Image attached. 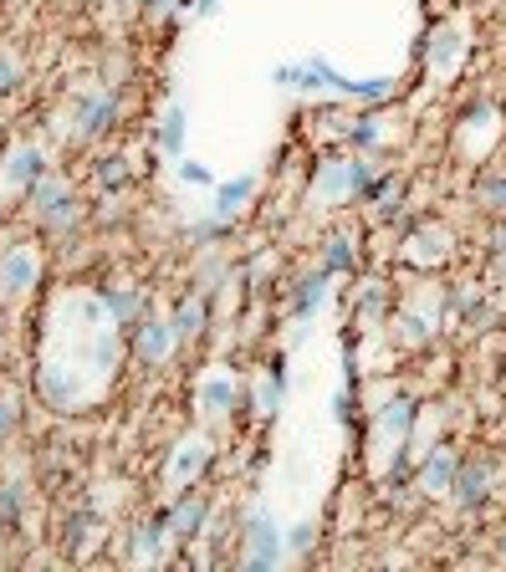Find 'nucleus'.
Wrapping results in <instances>:
<instances>
[{
  "label": "nucleus",
  "instance_id": "5701e85b",
  "mask_svg": "<svg viewBox=\"0 0 506 572\" xmlns=\"http://www.w3.org/2000/svg\"><path fill=\"white\" fill-rule=\"evenodd\" d=\"M492 322H496V306L476 297V302L466 306V327H471V333H481V327H492Z\"/></svg>",
  "mask_w": 506,
  "mask_h": 572
},
{
  "label": "nucleus",
  "instance_id": "20e7f679",
  "mask_svg": "<svg viewBox=\"0 0 506 572\" xmlns=\"http://www.w3.org/2000/svg\"><path fill=\"white\" fill-rule=\"evenodd\" d=\"M113 123H118V97L97 93V97H82L78 103V123H72V134L87 144V138H103Z\"/></svg>",
  "mask_w": 506,
  "mask_h": 572
},
{
  "label": "nucleus",
  "instance_id": "ddd939ff",
  "mask_svg": "<svg viewBox=\"0 0 506 572\" xmlns=\"http://www.w3.org/2000/svg\"><path fill=\"white\" fill-rule=\"evenodd\" d=\"M6 174H11L16 185H27V189H31V185L41 179V174H47V159H41V148L21 144V148L11 154V164H6Z\"/></svg>",
  "mask_w": 506,
  "mask_h": 572
},
{
  "label": "nucleus",
  "instance_id": "cd10ccee",
  "mask_svg": "<svg viewBox=\"0 0 506 572\" xmlns=\"http://www.w3.org/2000/svg\"><path fill=\"white\" fill-rule=\"evenodd\" d=\"M16 429V409H11V399H0V439L11 435Z\"/></svg>",
  "mask_w": 506,
  "mask_h": 572
},
{
  "label": "nucleus",
  "instance_id": "2f4dec72",
  "mask_svg": "<svg viewBox=\"0 0 506 572\" xmlns=\"http://www.w3.org/2000/svg\"><path fill=\"white\" fill-rule=\"evenodd\" d=\"M134 6H144V0H134Z\"/></svg>",
  "mask_w": 506,
  "mask_h": 572
},
{
  "label": "nucleus",
  "instance_id": "dca6fc26",
  "mask_svg": "<svg viewBox=\"0 0 506 572\" xmlns=\"http://www.w3.org/2000/svg\"><path fill=\"white\" fill-rule=\"evenodd\" d=\"M322 292H328V271H318V277H302L297 281V292H292V312L297 318H307L312 306L322 302Z\"/></svg>",
  "mask_w": 506,
  "mask_h": 572
},
{
  "label": "nucleus",
  "instance_id": "f03ea898",
  "mask_svg": "<svg viewBox=\"0 0 506 572\" xmlns=\"http://www.w3.org/2000/svg\"><path fill=\"white\" fill-rule=\"evenodd\" d=\"M492 486H496V466L486 455H471V460H461V476H455L451 496L461 511H481V506L492 501Z\"/></svg>",
  "mask_w": 506,
  "mask_h": 572
},
{
  "label": "nucleus",
  "instance_id": "1a4fd4ad",
  "mask_svg": "<svg viewBox=\"0 0 506 572\" xmlns=\"http://www.w3.org/2000/svg\"><path fill=\"white\" fill-rule=\"evenodd\" d=\"M31 281H37V256H31V251L0 256V292L16 297V292H27Z\"/></svg>",
  "mask_w": 506,
  "mask_h": 572
},
{
  "label": "nucleus",
  "instance_id": "f8f14e48",
  "mask_svg": "<svg viewBox=\"0 0 506 572\" xmlns=\"http://www.w3.org/2000/svg\"><path fill=\"white\" fill-rule=\"evenodd\" d=\"M251 195H256L251 174H246V179H226V185L215 189V215H220V220H236V215L251 205Z\"/></svg>",
  "mask_w": 506,
  "mask_h": 572
},
{
  "label": "nucleus",
  "instance_id": "bb28decb",
  "mask_svg": "<svg viewBox=\"0 0 506 572\" xmlns=\"http://www.w3.org/2000/svg\"><path fill=\"white\" fill-rule=\"evenodd\" d=\"M179 179H185V185H215L205 164H179Z\"/></svg>",
  "mask_w": 506,
  "mask_h": 572
},
{
  "label": "nucleus",
  "instance_id": "6ab92c4d",
  "mask_svg": "<svg viewBox=\"0 0 506 572\" xmlns=\"http://www.w3.org/2000/svg\"><path fill=\"white\" fill-rule=\"evenodd\" d=\"M476 200H481V210L506 215V174H486L476 185Z\"/></svg>",
  "mask_w": 506,
  "mask_h": 572
},
{
  "label": "nucleus",
  "instance_id": "9d476101",
  "mask_svg": "<svg viewBox=\"0 0 506 572\" xmlns=\"http://www.w3.org/2000/svg\"><path fill=\"white\" fill-rule=\"evenodd\" d=\"M425 62H430V72H455V62H461V31L455 27H440V31H430V46H425Z\"/></svg>",
  "mask_w": 506,
  "mask_h": 572
},
{
  "label": "nucleus",
  "instance_id": "7c9ffc66",
  "mask_svg": "<svg viewBox=\"0 0 506 572\" xmlns=\"http://www.w3.org/2000/svg\"><path fill=\"white\" fill-rule=\"evenodd\" d=\"M502 558H506V532H502Z\"/></svg>",
  "mask_w": 506,
  "mask_h": 572
},
{
  "label": "nucleus",
  "instance_id": "aec40b11",
  "mask_svg": "<svg viewBox=\"0 0 506 572\" xmlns=\"http://www.w3.org/2000/svg\"><path fill=\"white\" fill-rule=\"evenodd\" d=\"M435 337V327H430V318H400V343H410V347H420V343H430Z\"/></svg>",
  "mask_w": 506,
  "mask_h": 572
},
{
  "label": "nucleus",
  "instance_id": "a878e982",
  "mask_svg": "<svg viewBox=\"0 0 506 572\" xmlns=\"http://www.w3.org/2000/svg\"><path fill=\"white\" fill-rule=\"evenodd\" d=\"M353 144H363V148L379 144V118H359V123H353Z\"/></svg>",
  "mask_w": 506,
  "mask_h": 572
},
{
  "label": "nucleus",
  "instance_id": "39448f33",
  "mask_svg": "<svg viewBox=\"0 0 506 572\" xmlns=\"http://www.w3.org/2000/svg\"><path fill=\"white\" fill-rule=\"evenodd\" d=\"M134 333H138L134 353H138V363H144V368H159V363L169 358V347L179 343V337H174V322H138Z\"/></svg>",
  "mask_w": 506,
  "mask_h": 572
},
{
  "label": "nucleus",
  "instance_id": "423d86ee",
  "mask_svg": "<svg viewBox=\"0 0 506 572\" xmlns=\"http://www.w3.org/2000/svg\"><path fill=\"white\" fill-rule=\"evenodd\" d=\"M281 558V532L267 517H251V532H246V568H271Z\"/></svg>",
  "mask_w": 506,
  "mask_h": 572
},
{
  "label": "nucleus",
  "instance_id": "f3484780",
  "mask_svg": "<svg viewBox=\"0 0 506 572\" xmlns=\"http://www.w3.org/2000/svg\"><path fill=\"white\" fill-rule=\"evenodd\" d=\"M200 409L205 414L236 409V384H226V378H210V384H200Z\"/></svg>",
  "mask_w": 506,
  "mask_h": 572
},
{
  "label": "nucleus",
  "instance_id": "c756f323",
  "mask_svg": "<svg viewBox=\"0 0 506 572\" xmlns=\"http://www.w3.org/2000/svg\"><path fill=\"white\" fill-rule=\"evenodd\" d=\"M189 6H200V11H205V15H210V11H215V0H189Z\"/></svg>",
  "mask_w": 506,
  "mask_h": 572
},
{
  "label": "nucleus",
  "instance_id": "4be33fe9",
  "mask_svg": "<svg viewBox=\"0 0 506 572\" xmlns=\"http://www.w3.org/2000/svg\"><path fill=\"white\" fill-rule=\"evenodd\" d=\"M348 267H353V251H348L343 236H333V240H328V261H322V271L333 277V271H348Z\"/></svg>",
  "mask_w": 506,
  "mask_h": 572
},
{
  "label": "nucleus",
  "instance_id": "a211bd4d",
  "mask_svg": "<svg viewBox=\"0 0 506 572\" xmlns=\"http://www.w3.org/2000/svg\"><path fill=\"white\" fill-rule=\"evenodd\" d=\"M103 306L118 318V327H128V333L138 327V297L134 292H103Z\"/></svg>",
  "mask_w": 506,
  "mask_h": 572
},
{
  "label": "nucleus",
  "instance_id": "412c9836",
  "mask_svg": "<svg viewBox=\"0 0 506 572\" xmlns=\"http://www.w3.org/2000/svg\"><path fill=\"white\" fill-rule=\"evenodd\" d=\"M97 185H103V189H123V185H128V159H97Z\"/></svg>",
  "mask_w": 506,
  "mask_h": 572
},
{
  "label": "nucleus",
  "instance_id": "b1692460",
  "mask_svg": "<svg viewBox=\"0 0 506 572\" xmlns=\"http://www.w3.org/2000/svg\"><path fill=\"white\" fill-rule=\"evenodd\" d=\"M16 517H21V491L0 486V527H16Z\"/></svg>",
  "mask_w": 506,
  "mask_h": 572
},
{
  "label": "nucleus",
  "instance_id": "7ed1b4c3",
  "mask_svg": "<svg viewBox=\"0 0 506 572\" xmlns=\"http://www.w3.org/2000/svg\"><path fill=\"white\" fill-rule=\"evenodd\" d=\"M455 476H461V455L435 445V450L425 455V466L414 470V491L425 496V501H440V496L455 491Z\"/></svg>",
  "mask_w": 506,
  "mask_h": 572
},
{
  "label": "nucleus",
  "instance_id": "6e6552de",
  "mask_svg": "<svg viewBox=\"0 0 506 572\" xmlns=\"http://www.w3.org/2000/svg\"><path fill=\"white\" fill-rule=\"evenodd\" d=\"M164 521H169V537H200V527H205V496H179V506L174 511H164Z\"/></svg>",
  "mask_w": 506,
  "mask_h": 572
},
{
  "label": "nucleus",
  "instance_id": "393cba45",
  "mask_svg": "<svg viewBox=\"0 0 506 572\" xmlns=\"http://www.w3.org/2000/svg\"><path fill=\"white\" fill-rule=\"evenodd\" d=\"M16 82H21V72H16L11 52H0V97H6V93H16Z\"/></svg>",
  "mask_w": 506,
  "mask_h": 572
},
{
  "label": "nucleus",
  "instance_id": "f257e3e1",
  "mask_svg": "<svg viewBox=\"0 0 506 572\" xmlns=\"http://www.w3.org/2000/svg\"><path fill=\"white\" fill-rule=\"evenodd\" d=\"M31 215H37L47 230H68L78 220V200H72V189L62 179H47L41 174L37 185H31Z\"/></svg>",
  "mask_w": 506,
  "mask_h": 572
},
{
  "label": "nucleus",
  "instance_id": "c85d7f7f",
  "mask_svg": "<svg viewBox=\"0 0 506 572\" xmlns=\"http://www.w3.org/2000/svg\"><path fill=\"white\" fill-rule=\"evenodd\" d=\"M307 542H312V527H297V532H292V547H297V552H302Z\"/></svg>",
  "mask_w": 506,
  "mask_h": 572
},
{
  "label": "nucleus",
  "instance_id": "4468645a",
  "mask_svg": "<svg viewBox=\"0 0 506 572\" xmlns=\"http://www.w3.org/2000/svg\"><path fill=\"white\" fill-rule=\"evenodd\" d=\"M185 134H189L185 113H179V107H169V113H164V123L154 128V148H159V154H179V148H185Z\"/></svg>",
  "mask_w": 506,
  "mask_h": 572
},
{
  "label": "nucleus",
  "instance_id": "0eeeda50",
  "mask_svg": "<svg viewBox=\"0 0 506 572\" xmlns=\"http://www.w3.org/2000/svg\"><path fill=\"white\" fill-rule=\"evenodd\" d=\"M318 200H359L353 185V159H328L318 169Z\"/></svg>",
  "mask_w": 506,
  "mask_h": 572
},
{
  "label": "nucleus",
  "instance_id": "9b49d317",
  "mask_svg": "<svg viewBox=\"0 0 506 572\" xmlns=\"http://www.w3.org/2000/svg\"><path fill=\"white\" fill-rule=\"evenodd\" d=\"M174 337H179V343H189V337H200L205 333V322H210V306H205V297L200 292H189L185 302L174 306Z\"/></svg>",
  "mask_w": 506,
  "mask_h": 572
},
{
  "label": "nucleus",
  "instance_id": "2eb2a0df",
  "mask_svg": "<svg viewBox=\"0 0 506 572\" xmlns=\"http://www.w3.org/2000/svg\"><path fill=\"white\" fill-rule=\"evenodd\" d=\"M410 425H414V399L384 404V414L373 419V429H379V435H410Z\"/></svg>",
  "mask_w": 506,
  "mask_h": 572
}]
</instances>
